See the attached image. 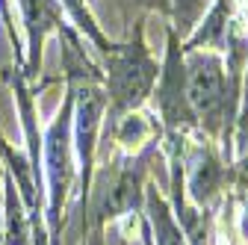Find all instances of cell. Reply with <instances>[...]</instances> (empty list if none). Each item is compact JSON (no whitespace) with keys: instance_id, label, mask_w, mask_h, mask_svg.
Segmentation results:
<instances>
[{"instance_id":"1","label":"cell","mask_w":248,"mask_h":245,"mask_svg":"<svg viewBox=\"0 0 248 245\" xmlns=\"http://www.w3.org/2000/svg\"><path fill=\"white\" fill-rule=\"evenodd\" d=\"M189 104L201 112L210 115L216 107L222 104V74L219 65L213 59H204V62H195L189 71Z\"/></svg>"},{"instance_id":"2","label":"cell","mask_w":248,"mask_h":245,"mask_svg":"<svg viewBox=\"0 0 248 245\" xmlns=\"http://www.w3.org/2000/svg\"><path fill=\"white\" fill-rule=\"evenodd\" d=\"M151 83V65L142 62L136 56H124L115 62V71H112V95L118 104H130V101H139L145 95V89Z\"/></svg>"},{"instance_id":"3","label":"cell","mask_w":248,"mask_h":245,"mask_svg":"<svg viewBox=\"0 0 248 245\" xmlns=\"http://www.w3.org/2000/svg\"><path fill=\"white\" fill-rule=\"evenodd\" d=\"M47 166H50V186H53V210L68 186V139H65V121L50 130L47 136Z\"/></svg>"},{"instance_id":"4","label":"cell","mask_w":248,"mask_h":245,"mask_svg":"<svg viewBox=\"0 0 248 245\" xmlns=\"http://www.w3.org/2000/svg\"><path fill=\"white\" fill-rule=\"evenodd\" d=\"M154 225H157V236H160V245H183L180 242V233L174 230V225L166 219V213L157 207L154 210Z\"/></svg>"}]
</instances>
